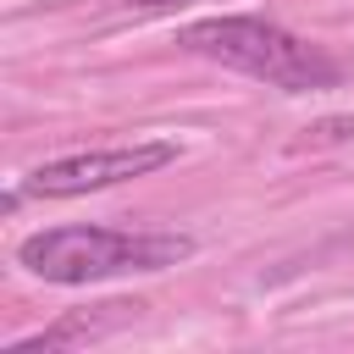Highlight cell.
I'll list each match as a JSON object with an SVG mask.
<instances>
[{
    "mask_svg": "<svg viewBox=\"0 0 354 354\" xmlns=\"http://www.w3.org/2000/svg\"><path fill=\"white\" fill-rule=\"evenodd\" d=\"M177 50L205 55L227 72L260 77L282 94H315V88L343 83L337 55H326L321 44H310L304 33H293L271 17H199V22L177 28Z\"/></svg>",
    "mask_w": 354,
    "mask_h": 354,
    "instance_id": "obj_1",
    "label": "cell"
},
{
    "mask_svg": "<svg viewBox=\"0 0 354 354\" xmlns=\"http://www.w3.org/2000/svg\"><path fill=\"white\" fill-rule=\"evenodd\" d=\"M194 254L188 232H122V227H44L17 243V266L55 288H88L127 271H171Z\"/></svg>",
    "mask_w": 354,
    "mask_h": 354,
    "instance_id": "obj_2",
    "label": "cell"
},
{
    "mask_svg": "<svg viewBox=\"0 0 354 354\" xmlns=\"http://www.w3.org/2000/svg\"><path fill=\"white\" fill-rule=\"evenodd\" d=\"M183 144L177 138H133V144H111V149H83V155H61L44 160L22 177V194L39 199H77V194H100L133 177H155L166 166H177Z\"/></svg>",
    "mask_w": 354,
    "mask_h": 354,
    "instance_id": "obj_3",
    "label": "cell"
},
{
    "mask_svg": "<svg viewBox=\"0 0 354 354\" xmlns=\"http://www.w3.org/2000/svg\"><path fill=\"white\" fill-rule=\"evenodd\" d=\"M138 304H100V315H72L50 332H33V337H17L11 354H28V348H61V343H83V337H105L116 321H127Z\"/></svg>",
    "mask_w": 354,
    "mask_h": 354,
    "instance_id": "obj_4",
    "label": "cell"
},
{
    "mask_svg": "<svg viewBox=\"0 0 354 354\" xmlns=\"http://www.w3.org/2000/svg\"><path fill=\"white\" fill-rule=\"evenodd\" d=\"M127 11H183V6H194V0H122Z\"/></svg>",
    "mask_w": 354,
    "mask_h": 354,
    "instance_id": "obj_5",
    "label": "cell"
}]
</instances>
